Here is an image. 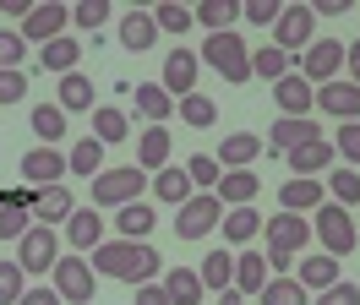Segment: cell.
Instances as JSON below:
<instances>
[{
    "mask_svg": "<svg viewBox=\"0 0 360 305\" xmlns=\"http://www.w3.org/2000/svg\"><path fill=\"white\" fill-rule=\"evenodd\" d=\"M77 213V202H71L66 186H49V191H39V207H33V223H44V229H55V223H66V218Z\"/></svg>",
    "mask_w": 360,
    "mask_h": 305,
    "instance_id": "24",
    "label": "cell"
},
{
    "mask_svg": "<svg viewBox=\"0 0 360 305\" xmlns=\"http://www.w3.org/2000/svg\"><path fill=\"white\" fill-rule=\"evenodd\" d=\"M136 115H142L148 126H164V120L175 115V98H169L158 82H142V87H136Z\"/></svg>",
    "mask_w": 360,
    "mask_h": 305,
    "instance_id": "30",
    "label": "cell"
},
{
    "mask_svg": "<svg viewBox=\"0 0 360 305\" xmlns=\"http://www.w3.org/2000/svg\"><path fill=\"white\" fill-rule=\"evenodd\" d=\"M295 55H284L278 44H268V49H251V77H262V82H278V77H290Z\"/></svg>",
    "mask_w": 360,
    "mask_h": 305,
    "instance_id": "36",
    "label": "cell"
},
{
    "mask_svg": "<svg viewBox=\"0 0 360 305\" xmlns=\"http://www.w3.org/2000/svg\"><path fill=\"white\" fill-rule=\"evenodd\" d=\"M316 109H328L338 126H344V120H360V87L349 82V77H333V82L316 87Z\"/></svg>",
    "mask_w": 360,
    "mask_h": 305,
    "instance_id": "15",
    "label": "cell"
},
{
    "mask_svg": "<svg viewBox=\"0 0 360 305\" xmlns=\"http://www.w3.org/2000/svg\"><path fill=\"white\" fill-rule=\"evenodd\" d=\"M355 229H360V218H355Z\"/></svg>",
    "mask_w": 360,
    "mask_h": 305,
    "instance_id": "59",
    "label": "cell"
},
{
    "mask_svg": "<svg viewBox=\"0 0 360 305\" xmlns=\"http://www.w3.org/2000/svg\"><path fill=\"white\" fill-rule=\"evenodd\" d=\"M268 283V251H240L235 257V289L240 294H262Z\"/></svg>",
    "mask_w": 360,
    "mask_h": 305,
    "instance_id": "27",
    "label": "cell"
},
{
    "mask_svg": "<svg viewBox=\"0 0 360 305\" xmlns=\"http://www.w3.org/2000/svg\"><path fill=\"white\" fill-rule=\"evenodd\" d=\"M355 0H311V11H322V17H344Z\"/></svg>",
    "mask_w": 360,
    "mask_h": 305,
    "instance_id": "57",
    "label": "cell"
},
{
    "mask_svg": "<svg viewBox=\"0 0 360 305\" xmlns=\"http://www.w3.org/2000/svg\"><path fill=\"white\" fill-rule=\"evenodd\" d=\"M22 93H27L22 71H0V104H22Z\"/></svg>",
    "mask_w": 360,
    "mask_h": 305,
    "instance_id": "53",
    "label": "cell"
},
{
    "mask_svg": "<svg viewBox=\"0 0 360 305\" xmlns=\"http://www.w3.org/2000/svg\"><path fill=\"white\" fill-rule=\"evenodd\" d=\"M66 164H71V174H77V180L104 174V142H98V136H82V142L66 152Z\"/></svg>",
    "mask_w": 360,
    "mask_h": 305,
    "instance_id": "31",
    "label": "cell"
},
{
    "mask_svg": "<svg viewBox=\"0 0 360 305\" xmlns=\"http://www.w3.org/2000/svg\"><path fill=\"white\" fill-rule=\"evenodd\" d=\"M202 60L224 77V82H251V44L240 39V33H207V44H202Z\"/></svg>",
    "mask_w": 360,
    "mask_h": 305,
    "instance_id": "2",
    "label": "cell"
},
{
    "mask_svg": "<svg viewBox=\"0 0 360 305\" xmlns=\"http://www.w3.org/2000/svg\"><path fill=\"white\" fill-rule=\"evenodd\" d=\"M142 186H148V174L136 169V164H120V169L93 174V207H126V202H142Z\"/></svg>",
    "mask_w": 360,
    "mask_h": 305,
    "instance_id": "4",
    "label": "cell"
},
{
    "mask_svg": "<svg viewBox=\"0 0 360 305\" xmlns=\"http://www.w3.org/2000/svg\"><path fill=\"white\" fill-rule=\"evenodd\" d=\"M55 104L66 109V115H77V109H93V82L82 77V71L60 77V98H55Z\"/></svg>",
    "mask_w": 360,
    "mask_h": 305,
    "instance_id": "39",
    "label": "cell"
},
{
    "mask_svg": "<svg viewBox=\"0 0 360 305\" xmlns=\"http://www.w3.org/2000/svg\"><path fill=\"white\" fill-rule=\"evenodd\" d=\"M273 104L284 109V115H311L316 93H311V82H306L300 71H290V77H278V82H273Z\"/></svg>",
    "mask_w": 360,
    "mask_h": 305,
    "instance_id": "18",
    "label": "cell"
},
{
    "mask_svg": "<svg viewBox=\"0 0 360 305\" xmlns=\"http://www.w3.org/2000/svg\"><path fill=\"white\" fill-rule=\"evenodd\" d=\"M22 55H27L22 27H0V71H22Z\"/></svg>",
    "mask_w": 360,
    "mask_h": 305,
    "instance_id": "45",
    "label": "cell"
},
{
    "mask_svg": "<svg viewBox=\"0 0 360 305\" xmlns=\"http://www.w3.org/2000/svg\"><path fill=\"white\" fill-rule=\"evenodd\" d=\"M186 174H191V186H207V191L224 180V169H219V158H213V152H197V158H186Z\"/></svg>",
    "mask_w": 360,
    "mask_h": 305,
    "instance_id": "48",
    "label": "cell"
},
{
    "mask_svg": "<svg viewBox=\"0 0 360 305\" xmlns=\"http://www.w3.org/2000/svg\"><path fill=\"white\" fill-rule=\"evenodd\" d=\"M344 71H349V82L360 87V39H355V44H344Z\"/></svg>",
    "mask_w": 360,
    "mask_h": 305,
    "instance_id": "56",
    "label": "cell"
},
{
    "mask_svg": "<svg viewBox=\"0 0 360 305\" xmlns=\"http://www.w3.org/2000/svg\"><path fill=\"white\" fill-rule=\"evenodd\" d=\"M136 305H169L164 283H136Z\"/></svg>",
    "mask_w": 360,
    "mask_h": 305,
    "instance_id": "55",
    "label": "cell"
},
{
    "mask_svg": "<svg viewBox=\"0 0 360 305\" xmlns=\"http://www.w3.org/2000/svg\"><path fill=\"white\" fill-rule=\"evenodd\" d=\"M153 196H158V202H175V207H180V202L191 196V174H186V164H180V169H175V164H164V169L153 174Z\"/></svg>",
    "mask_w": 360,
    "mask_h": 305,
    "instance_id": "33",
    "label": "cell"
},
{
    "mask_svg": "<svg viewBox=\"0 0 360 305\" xmlns=\"http://www.w3.org/2000/svg\"><path fill=\"white\" fill-rule=\"evenodd\" d=\"M93 136L110 148V142H126L131 136V115L126 109H115V104H98L93 109Z\"/></svg>",
    "mask_w": 360,
    "mask_h": 305,
    "instance_id": "29",
    "label": "cell"
},
{
    "mask_svg": "<svg viewBox=\"0 0 360 305\" xmlns=\"http://www.w3.org/2000/svg\"><path fill=\"white\" fill-rule=\"evenodd\" d=\"M311 305H360V283H344V278H338L333 289H322Z\"/></svg>",
    "mask_w": 360,
    "mask_h": 305,
    "instance_id": "51",
    "label": "cell"
},
{
    "mask_svg": "<svg viewBox=\"0 0 360 305\" xmlns=\"http://www.w3.org/2000/svg\"><path fill=\"white\" fill-rule=\"evenodd\" d=\"M219 223H224V202L213 191H191L175 207V235L180 240H202L207 229H219Z\"/></svg>",
    "mask_w": 360,
    "mask_h": 305,
    "instance_id": "5",
    "label": "cell"
},
{
    "mask_svg": "<svg viewBox=\"0 0 360 305\" xmlns=\"http://www.w3.org/2000/svg\"><path fill=\"white\" fill-rule=\"evenodd\" d=\"M311 136H322L311 115H278V120L268 126V152H273V158H284V152H295L300 142H311Z\"/></svg>",
    "mask_w": 360,
    "mask_h": 305,
    "instance_id": "14",
    "label": "cell"
},
{
    "mask_svg": "<svg viewBox=\"0 0 360 305\" xmlns=\"http://www.w3.org/2000/svg\"><path fill=\"white\" fill-rule=\"evenodd\" d=\"M262 235V218H257V207H224V240L229 245H246V240Z\"/></svg>",
    "mask_w": 360,
    "mask_h": 305,
    "instance_id": "34",
    "label": "cell"
},
{
    "mask_svg": "<svg viewBox=\"0 0 360 305\" xmlns=\"http://www.w3.org/2000/svg\"><path fill=\"white\" fill-rule=\"evenodd\" d=\"M120 44L131 49V55H148L158 44V22H153V11H126L120 17Z\"/></svg>",
    "mask_w": 360,
    "mask_h": 305,
    "instance_id": "22",
    "label": "cell"
},
{
    "mask_svg": "<svg viewBox=\"0 0 360 305\" xmlns=\"http://www.w3.org/2000/svg\"><path fill=\"white\" fill-rule=\"evenodd\" d=\"M197 71H202V55L180 44V49H169V55H164V77H158V87H164V93L180 104L186 93H197Z\"/></svg>",
    "mask_w": 360,
    "mask_h": 305,
    "instance_id": "7",
    "label": "cell"
},
{
    "mask_svg": "<svg viewBox=\"0 0 360 305\" xmlns=\"http://www.w3.org/2000/svg\"><path fill=\"white\" fill-rule=\"evenodd\" d=\"M262 229H268V251H290V257H295V251H306V245H311V218L284 213V207H278Z\"/></svg>",
    "mask_w": 360,
    "mask_h": 305,
    "instance_id": "12",
    "label": "cell"
},
{
    "mask_svg": "<svg viewBox=\"0 0 360 305\" xmlns=\"http://www.w3.org/2000/svg\"><path fill=\"white\" fill-rule=\"evenodd\" d=\"M322 196H328V186L322 180H306V174H295V180H284V191H278V207L284 213H316L322 207Z\"/></svg>",
    "mask_w": 360,
    "mask_h": 305,
    "instance_id": "17",
    "label": "cell"
},
{
    "mask_svg": "<svg viewBox=\"0 0 360 305\" xmlns=\"http://www.w3.org/2000/svg\"><path fill=\"white\" fill-rule=\"evenodd\" d=\"M66 240L77 251H98V245H104V218H98V207H77V213L66 218Z\"/></svg>",
    "mask_w": 360,
    "mask_h": 305,
    "instance_id": "21",
    "label": "cell"
},
{
    "mask_svg": "<svg viewBox=\"0 0 360 305\" xmlns=\"http://www.w3.org/2000/svg\"><path fill=\"white\" fill-rule=\"evenodd\" d=\"M66 27H71V6H55V0H39V6L27 11V22H22V39L44 49V44L66 39Z\"/></svg>",
    "mask_w": 360,
    "mask_h": 305,
    "instance_id": "10",
    "label": "cell"
},
{
    "mask_svg": "<svg viewBox=\"0 0 360 305\" xmlns=\"http://www.w3.org/2000/svg\"><path fill=\"white\" fill-rule=\"evenodd\" d=\"M17 305H66V300H60V289H55V283H39V289H27Z\"/></svg>",
    "mask_w": 360,
    "mask_h": 305,
    "instance_id": "54",
    "label": "cell"
},
{
    "mask_svg": "<svg viewBox=\"0 0 360 305\" xmlns=\"http://www.w3.org/2000/svg\"><path fill=\"white\" fill-rule=\"evenodd\" d=\"M197 273H202V289H229V283H235V251H224V245L207 251Z\"/></svg>",
    "mask_w": 360,
    "mask_h": 305,
    "instance_id": "35",
    "label": "cell"
},
{
    "mask_svg": "<svg viewBox=\"0 0 360 305\" xmlns=\"http://www.w3.org/2000/svg\"><path fill=\"white\" fill-rule=\"evenodd\" d=\"M164 294H169V305H202V273H191V267H169L164 273Z\"/></svg>",
    "mask_w": 360,
    "mask_h": 305,
    "instance_id": "23",
    "label": "cell"
},
{
    "mask_svg": "<svg viewBox=\"0 0 360 305\" xmlns=\"http://www.w3.org/2000/svg\"><path fill=\"white\" fill-rule=\"evenodd\" d=\"M49 283L60 289V300H66V305H93L98 273H93L88 257H60V261H55V273H49Z\"/></svg>",
    "mask_w": 360,
    "mask_h": 305,
    "instance_id": "6",
    "label": "cell"
},
{
    "mask_svg": "<svg viewBox=\"0 0 360 305\" xmlns=\"http://www.w3.org/2000/svg\"><path fill=\"white\" fill-rule=\"evenodd\" d=\"M27 229H33V213H22V207H0V240H22Z\"/></svg>",
    "mask_w": 360,
    "mask_h": 305,
    "instance_id": "49",
    "label": "cell"
},
{
    "mask_svg": "<svg viewBox=\"0 0 360 305\" xmlns=\"http://www.w3.org/2000/svg\"><path fill=\"white\" fill-rule=\"evenodd\" d=\"M0 207H22V213H33L39 207V186H17V191H0Z\"/></svg>",
    "mask_w": 360,
    "mask_h": 305,
    "instance_id": "52",
    "label": "cell"
},
{
    "mask_svg": "<svg viewBox=\"0 0 360 305\" xmlns=\"http://www.w3.org/2000/svg\"><path fill=\"white\" fill-rule=\"evenodd\" d=\"M27 294V267L22 261H0V305H17Z\"/></svg>",
    "mask_w": 360,
    "mask_h": 305,
    "instance_id": "44",
    "label": "cell"
},
{
    "mask_svg": "<svg viewBox=\"0 0 360 305\" xmlns=\"http://www.w3.org/2000/svg\"><path fill=\"white\" fill-rule=\"evenodd\" d=\"M71 22L88 27V33H98V27L110 22V0H77V6H71Z\"/></svg>",
    "mask_w": 360,
    "mask_h": 305,
    "instance_id": "47",
    "label": "cell"
},
{
    "mask_svg": "<svg viewBox=\"0 0 360 305\" xmlns=\"http://www.w3.org/2000/svg\"><path fill=\"white\" fill-rule=\"evenodd\" d=\"M153 207L148 202H126V207H115V229H120V240H148L153 235Z\"/></svg>",
    "mask_w": 360,
    "mask_h": 305,
    "instance_id": "26",
    "label": "cell"
},
{
    "mask_svg": "<svg viewBox=\"0 0 360 305\" xmlns=\"http://www.w3.org/2000/svg\"><path fill=\"white\" fill-rule=\"evenodd\" d=\"M278 11H284L278 0H246V6H240V17L257 22V27H273V22H278Z\"/></svg>",
    "mask_w": 360,
    "mask_h": 305,
    "instance_id": "50",
    "label": "cell"
},
{
    "mask_svg": "<svg viewBox=\"0 0 360 305\" xmlns=\"http://www.w3.org/2000/svg\"><path fill=\"white\" fill-rule=\"evenodd\" d=\"M257 300H262V305H311V294H306V283H300V278H268Z\"/></svg>",
    "mask_w": 360,
    "mask_h": 305,
    "instance_id": "38",
    "label": "cell"
},
{
    "mask_svg": "<svg viewBox=\"0 0 360 305\" xmlns=\"http://www.w3.org/2000/svg\"><path fill=\"white\" fill-rule=\"evenodd\" d=\"M153 22H158V33H175V39H186V27L197 22V11H186L180 0H158V6H153Z\"/></svg>",
    "mask_w": 360,
    "mask_h": 305,
    "instance_id": "41",
    "label": "cell"
},
{
    "mask_svg": "<svg viewBox=\"0 0 360 305\" xmlns=\"http://www.w3.org/2000/svg\"><path fill=\"white\" fill-rule=\"evenodd\" d=\"M284 267H295L290 251H268V273H284Z\"/></svg>",
    "mask_w": 360,
    "mask_h": 305,
    "instance_id": "58",
    "label": "cell"
},
{
    "mask_svg": "<svg viewBox=\"0 0 360 305\" xmlns=\"http://www.w3.org/2000/svg\"><path fill=\"white\" fill-rule=\"evenodd\" d=\"M39 60H44V71H55V77H71V71H77V60H82V44L66 33V39L44 44V49H39Z\"/></svg>",
    "mask_w": 360,
    "mask_h": 305,
    "instance_id": "32",
    "label": "cell"
},
{
    "mask_svg": "<svg viewBox=\"0 0 360 305\" xmlns=\"http://www.w3.org/2000/svg\"><path fill=\"white\" fill-rule=\"evenodd\" d=\"M295 278L306 283V294H322V289H333V283H338V257L316 251L311 261H300V273H295Z\"/></svg>",
    "mask_w": 360,
    "mask_h": 305,
    "instance_id": "28",
    "label": "cell"
},
{
    "mask_svg": "<svg viewBox=\"0 0 360 305\" xmlns=\"http://www.w3.org/2000/svg\"><path fill=\"white\" fill-rule=\"evenodd\" d=\"M169 164V131L164 126H148L142 136H136V169H164Z\"/></svg>",
    "mask_w": 360,
    "mask_h": 305,
    "instance_id": "25",
    "label": "cell"
},
{
    "mask_svg": "<svg viewBox=\"0 0 360 305\" xmlns=\"http://www.w3.org/2000/svg\"><path fill=\"white\" fill-rule=\"evenodd\" d=\"M33 131L44 136V148H55V142L66 136V109H60V104H39V109H33Z\"/></svg>",
    "mask_w": 360,
    "mask_h": 305,
    "instance_id": "42",
    "label": "cell"
},
{
    "mask_svg": "<svg viewBox=\"0 0 360 305\" xmlns=\"http://www.w3.org/2000/svg\"><path fill=\"white\" fill-rule=\"evenodd\" d=\"M257 191H262V180H257L251 169H224V180L213 186V196H219L224 207H251Z\"/></svg>",
    "mask_w": 360,
    "mask_h": 305,
    "instance_id": "20",
    "label": "cell"
},
{
    "mask_svg": "<svg viewBox=\"0 0 360 305\" xmlns=\"http://www.w3.org/2000/svg\"><path fill=\"white\" fill-rule=\"evenodd\" d=\"M284 158H290V169H295V174L316 180V174L328 169L338 152H333V142H328V136H311V142H300V148H295V152H284Z\"/></svg>",
    "mask_w": 360,
    "mask_h": 305,
    "instance_id": "19",
    "label": "cell"
},
{
    "mask_svg": "<svg viewBox=\"0 0 360 305\" xmlns=\"http://www.w3.org/2000/svg\"><path fill=\"white\" fill-rule=\"evenodd\" d=\"M66 174H71V164H66V152H60V148H33V152H22V180H27V186H39V191L60 186Z\"/></svg>",
    "mask_w": 360,
    "mask_h": 305,
    "instance_id": "13",
    "label": "cell"
},
{
    "mask_svg": "<svg viewBox=\"0 0 360 305\" xmlns=\"http://www.w3.org/2000/svg\"><path fill=\"white\" fill-rule=\"evenodd\" d=\"M311 235L322 240V251H328V257H349V251H355V240H360V229H355V213H349V207L322 202V207L311 213Z\"/></svg>",
    "mask_w": 360,
    "mask_h": 305,
    "instance_id": "3",
    "label": "cell"
},
{
    "mask_svg": "<svg viewBox=\"0 0 360 305\" xmlns=\"http://www.w3.org/2000/svg\"><path fill=\"white\" fill-rule=\"evenodd\" d=\"M328 191H333V202L338 207H360V174L344 164V169H333L328 174Z\"/></svg>",
    "mask_w": 360,
    "mask_h": 305,
    "instance_id": "43",
    "label": "cell"
},
{
    "mask_svg": "<svg viewBox=\"0 0 360 305\" xmlns=\"http://www.w3.org/2000/svg\"><path fill=\"white\" fill-rule=\"evenodd\" d=\"M164 267L158 251L148 240H104L98 251H93V273H110L120 283H153V273Z\"/></svg>",
    "mask_w": 360,
    "mask_h": 305,
    "instance_id": "1",
    "label": "cell"
},
{
    "mask_svg": "<svg viewBox=\"0 0 360 305\" xmlns=\"http://www.w3.org/2000/svg\"><path fill=\"white\" fill-rule=\"evenodd\" d=\"M175 109H180V120H186V126H197V131H207L213 120H219V104H213L207 93H186Z\"/></svg>",
    "mask_w": 360,
    "mask_h": 305,
    "instance_id": "40",
    "label": "cell"
},
{
    "mask_svg": "<svg viewBox=\"0 0 360 305\" xmlns=\"http://www.w3.org/2000/svg\"><path fill=\"white\" fill-rule=\"evenodd\" d=\"M338 71H344V44L338 39H311L306 44V49H300V77H306V82H333Z\"/></svg>",
    "mask_w": 360,
    "mask_h": 305,
    "instance_id": "11",
    "label": "cell"
},
{
    "mask_svg": "<svg viewBox=\"0 0 360 305\" xmlns=\"http://www.w3.org/2000/svg\"><path fill=\"white\" fill-rule=\"evenodd\" d=\"M235 17H240V0H202L197 6V22L207 33H235Z\"/></svg>",
    "mask_w": 360,
    "mask_h": 305,
    "instance_id": "37",
    "label": "cell"
},
{
    "mask_svg": "<svg viewBox=\"0 0 360 305\" xmlns=\"http://www.w3.org/2000/svg\"><path fill=\"white\" fill-rule=\"evenodd\" d=\"M311 22H316L311 0H306V6H284V11H278V22H273V44H278L284 55H300V49L316 39Z\"/></svg>",
    "mask_w": 360,
    "mask_h": 305,
    "instance_id": "8",
    "label": "cell"
},
{
    "mask_svg": "<svg viewBox=\"0 0 360 305\" xmlns=\"http://www.w3.org/2000/svg\"><path fill=\"white\" fill-rule=\"evenodd\" d=\"M262 148H268L262 136L235 131V136H224V142H219V152H213V158H219V169H251V164L262 158Z\"/></svg>",
    "mask_w": 360,
    "mask_h": 305,
    "instance_id": "16",
    "label": "cell"
},
{
    "mask_svg": "<svg viewBox=\"0 0 360 305\" xmlns=\"http://www.w3.org/2000/svg\"><path fill=\"white\" fill-rule=\"evenodd\" d=\"M17 261L27 267V278H33V273H55V261H60V240H55V229L33 223V229L17 240Z\"/></svg>",
    "mask_w": 360,
    "mask_h": 305,
    "instance_id": "9",
    "label": "cell"
},
{
    "mask_svg": "<svg viewBox=\"0 0 360 305\" xmlns=\"http://www.w3.org/2000/svg\"><path fill=\"white\" fill-rule=\"evenodd\" d=\"M333 152L349 169H360V120H344V126L333 131Z\"/></svg>",
    "mask_w": 360,
    "mask_h": 305,
    "instance_id": "46",
    "label": "cell"
}]
</instances>
